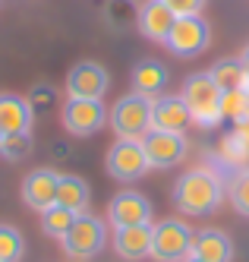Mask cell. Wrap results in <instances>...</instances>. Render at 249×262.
<instances>
[{"label":"cell","instance_id":"f1b7e54d","mask_svg":"<svg viewBox=\"0 0 249 262\" xmlns=\"http://www.w3.org/2000/svg\"><path fill=\"white\" fill-rule=\"evenodd\" d=\"M183 262H205V259H199V256H186Z\"/></svg>","mask_w":249,"mask_h":262},{"label":"cell","instance_id":"52a82bcc","mask_svg":"<svg viewBox=\"0 0 249 262\" xmlns=\"http://www.w3.org/2000/svg\"><path fill=\"white\" fill-rule=\"evenodd\" d=\"M104 167H107V174L114 180H120V183H132V180L145 177L148 158H145L142 139H117V142L107 148Z\"/></svg>","mask_w":249,"mask_h":262},{"label":"cell","instance_id":"8992f818","mask_svg":"<svg viewBox=\"0 0 249 262\" xmlns=\"http://www.w3.org/2000/svg\"><path fill=\"white\" fill-rule=\"evenodd\" d=\"M167 51L177 54V57H199L205 54V48L212 45V26H208L202 16H177V23L170 26L167 35Z\"/></svg>","mask_w":249,"mask_h":262},{"label":"cell","instance_id":"6da1fadb","mask_svg":"<svg viewBox=\"0 0 249 262\" xmlns=\"http://www.w3.org/2000/svg\"><path fill=\"white\" fill-rule=\"evenodd\" d=\"M221 199H224V183L208 167H193L174 183V205L183 215L205 218L221 209Z\"/></svg>","mask_w":249,"mask_h":262},{"label":"cell","instance_id":"d4e9b609","mask_svg":"<svg viewBox=\"0 0 249 262\" xmlns=\"http://www.w3.org/2000/svg\"><path fill=\"white\" fill-rule=\"evenodd\" d=\"M32 152V133H10L0 142V155L7 161H22Z\"/></svg>","mask_w":249,"mask_h":262},{"label":"cell","instance_id":"30bf717a","mask_svg":"<svg viewBox=\"0 0 249 262\" xmlns=\"http://www.w3.org/2000/svg\"><path fill=\"white\" fill-rule=\"evenodd\" d=\"M107 221L114 231L120 228H136V224H148L151 221V202L145 193L136 190H120L107 202Z\"/></svg>","mask_w":249,"mask_h":262},{"label":"cell","instance_id":"9c48e42d","mask_svg":"<svg viewBox=\"0 0 249 262\" xmlns=\"http://www.w3.org/2000/svg\"><path fill=\"white\" fill-rule=\"evenodd\" d=\"M60 120L70 136H95L107 123V107L101 98H66Z\"/></svg>","mask_w":249,"mask_h":262},{"label":"cell","instance_id":"7c38bea8","mask_svg":"<svg viewBox=\"0 0 249 262\" xmlns=\"http://www.w3.org/2000/svg\"><path fill=\"white\" fill-rule=\"evenodd\" d=\"M57 183L60 174L51 167H35L32 174L22 177V202L35 212H44L51 205H57Z\"/></svg>","mask_w":249,"mask_h":262},{"label":"cell","instance_id":"8fae6325","mask_svg":"<svg viewBox=\"0 0 249 262\" xmlns=\"http://www.w3.org/2000/svg\"><path fill=\"white\" fill-rule=\"evenodd\" d=\"M107 89H110V76L95 60H79L66 73V98H104Z\"/></svg>","mask_w":249,"mask_h":262},{"label":"cell","instance_id":"4fadbf2b","mask_svg":"<svg viewBox=\"0 0 249 262\" xmlns=\"http://www.w3.org/2000/svg\"><path fill=\"white\" fill-rule=\"evenodd\" d=\"M174 23H177V16L170 13V7L164 4V0H145V4L136 10V29H139L142 38H148V41L164 45Z\"/></svg>","mask_w":249,"mask_h":262},{"label":"cell","instance_id":"e0dca14e","mask_svg":"<svg viewBox=\"0 0 249 262\" xmlns=\"http://www.w3.org/2000/svg\"><path fill=\"white\" fill-rule=\"evenodd\" d=\"M114 250L126 262H139L151 256V221L136 224V228H120L114 231Z\"/></svg>","mask_w":249,"mask_h":262},{"label":"cell","instance_id":"cb8c5ba5","mask_svg":"<svg viewBox=\"0 0 249 262\" xmlns=\"http://www.w3.org/2000/svg\"><path fill=\"white\" fill-rule=\"evenodd\" d=\"M221 117L224 120H237V123H243L249 117V95L243 89L221 92Z\"/></svg>","mask_w":249,"mask_h":262},{"label":"cell","instance_id":"2e32d148","mask_svg":"<svg viewBox=\"0 0 249 262\" xmlns=\"http://www.w3.org/2000/svg\"><path fill=\"white\" fill-rule=\"evenodd\" d=\"M129 79H132V92H139L145 98H158V95H164V89L170 82V73H167V67L161 60L145 57V60H139L132 67Z\"/></svg>","mask_w":249,"mask_h":262},{"label":"cell","instance_id":"83f0119b","mask_svg":"<svg viewBox=\"0 0 249 262\" xmlns=\"http://www.w3.org/2000/svg\"><path fill=\"white\" fill-rule=\"evenodd\" d=\"M240 60H243V67H246V76H249V45H246V51L240 54Z\"/></svg>","mask_w":249,"mask_h":262},{"label":"cell","instance_id":"5b68a950","mask_svg":"<svg viewBox=\"0 0 249 262\" xmlns=\"http://www.w3.org/2000/svg\"><path fill=\"white\" fill-rule=\"evenodd\" d=\"M63 253L73 256V259H92V256H98L104 250V243H107V228H104V221L98 215H76V221L70 224V231L63 234Z\"/></svg>","mask_w":249,"mask_h":262},{"label":"cell","instance_id":"44dd1931","mask_svg":"<svg viewBox=\"0 0 249 262\" xmlns=\"http://www.w3.org/2000/svg\"><path fill=\"white\" fill-rule=\"evenodd\" d=\"M76 221V212L63 209V205H51L41 212V231L54 240H63V234L70 231V224Z\"/></svg>","mask_w":249,"mask_h":262},{"label":"cell","instance_id":"603a6c76","mask_svg":"<svg viewBox=\"0 0 249 262\" xmlns=\"http://www.w3.org/2000/svg\"><path fill=\"white\" fill-rule=\"evenodd\" d=\"M26 240L13 224H0V262H22Z\"/></svg>","mask_w":249,"mask_h":262},{"label":"cell","instance_id":"ac0fdd59","mask_svg":"<svg viewBox=\"0 0 249 262\" xmlns=\"http://www.w3.org/2000/svg\"><path fill=\"white\" fill-rule=\"evenodd\" d=\"M189 256H199L205 262H234V240H231V234H224L218 228L196 231Z\"/></svg>","mask_w":249,"mask_h":262},{"label":"cell","instance_id":"9a60e30c","mask_svg":"<svg viewBox=\"0 0 249 262\" xmlns=\"http://www.w3.org/2000/svg\"><path fill=\"white\" fill-rule=\"evenodd\" d=\"M35 107L29 98L13 95V92H0V133H32Z\"/></svg>","mask_w":249,"mask_h":262},{"label":"cell","instance_id":"3957f363","mask_svg":"<svg viewBox=\"0 0 249 262\" xmlns=\"http://www.w3.org/2000/svg\"><path fill=\"white\" fill-rule=\"evenodd\" d=\"M193 237L196 231L180 218H164L151 224V256L155 262H183L193 253Z\"/></svg>","mask_w":249,"mask_h":262},{"label":"cell","instance_id":"5bb4252c","mask_svg":"<svg viewBox=\"0 0 249 262\" xmlns=\"http://www.w3.org/2000/svg\"><path fill=\"white\" fill-rule=\"evenodd\" d=\"M193 114L183 101V95H158L151 98V129H170V133H186Z\"/></svg>","mask_w":249,"mask_h":262},{"label":"cell","instance_id":"277c9868","mask_svg":"<svg viewBox=\"0 0 249 262\" xmlns=\"http://www.w3.org/2000/svg\"><path fill=\"white\" fill-rule=\"evenodd\" d=\"M107 123L117 133V139H142L151 129V98L139 95V92H129L110 107Z\"/></svg>","mask_w":249,"mask_h":262},{"label":"cell","instance_id":"7402d4cb","mask_svg":"<svg viewBox=\"0 0 249 262\" xmlns=\"http://www.w3.org/2000/svg\"><path fill=\"white\" fill-rule=\"evenodd\" d=\"M227 199H231V205L243 215L249 218V167H240V171L227 180Z\"/></svg>","mask_w":249,"mask_h":262},{"label":"cell","instance_id":"7a4b0ae2","mask_svg":"<svg viewBox=\"0 0 249 262\" xmlns=\"http://www.w3.org/2000/svg\"><path fill=\"white\" fill-rule=\"evenodd\" d=\"M183 101L189 107V114H193V123L202 126V129H212L218 126L224 117H221V89L215 82L212 73H193L186 82H183Z\"/></svg>","mask_w":249,"mask_h":262},{"label":"cell","instance_id":"f546056e","mask_svg":"<svg viewBox=\"0 0 249 262\" xmlns=\"http://www.w3.org/2000/svg\"><path fill=\"white\" fill-rule=\"evenodd\" d=\"M0 142H4V133H0Z\"/></svg>","mask_w":249,"mask_h":262},{"label":"cell","instance_id":"ba28073f","mask_svg":"<svg viewBox=\"0 0 249 262\" xmlns=\"http://www.w3.org/2000/svg\"><path fill=\"white\" fill-rule=\"evenodd\" d=\"M142 148H145L148 167L167 171V167H177V164L186 158L189 142H186V133H170V129H148V133L142 136Z\"/></svg>","mask_w":249,"mask_h":262},{"label":"cell","instance_id":"484cf974","mask_svg":"<svg viewBox=\"0 0 249 262\" xmlns=\"http://www.w3.org/2000/svg\"><path fill=\"white\" fill-rule=\"evenodd\" d=\"M174 16H202L208 0H164Z\"/></svg>","mask_w":249,"mask_h":262},{"label":"cell","instance_id":"4316f807","mask_svg":"<svg viewBox=\"0 0 249 262\" xmlns=\"http://www.w3.org/2000/svg\"><path fill=\"white\" fill-rule=\"evenodd\" d=\"M51 98H54V92H51L48 85H41V89H35V92H32V98H29V101H32V107H48Z\"/></svg>","mask_w":249,"mask_h":262},{"label":"cell","instance_id":"d6986e66","mask_svg":"<svg viewBox=\"0 0 249 262\" xmlns=\"http://www.w3.org/2000/svg\"><path fill=\"white\" fill-rule=\"evenodd\" d=\"M88 202H92L88 183L76 174H60V183H57V205L82 215V212H88Z\"/></svg>","mask_w":249,"mask_h":262},{"label":"cell","instance_id":"ffe728a7","mask_svg":"<svg viewBox=\"0 0 249 262\" xmlns=\"http://www.w3.org/2000/svg\"><path fill=\"white\" fill-rule=\"evenodd\" d=\"M215 76V82H218V89L221 92H237V89H246V67H243V60L240 57H224V60H218L212 70H208Z\"/></svg>","mask_w":249,"mask_h":262}]
</instances>
